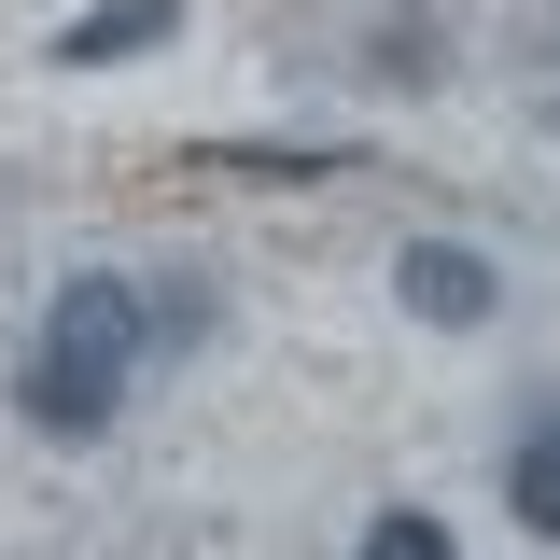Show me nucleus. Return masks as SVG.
I'll return each mask as SVG.
<instances>
[{"label": "nucleus", "instance_id": "nucleus-1", "mask_svg": "<svg viewBox=\"0 0 560 560\" xmlns=\"http://www.w3.org/2000/svg\"><path fill=\"white\" fill-rule=\"evenodd\" d=\"M140 350H154V323H140L127 280H57L43 337H28V378H14L28 434H57V448L113 434V407H127V378H140Z\"/></svg>", "mask_w": 560, "mask_h": 560}, {"label": "nucleus", "instance_id": "nucleus-2", "mask_svg": "<svg viewBox=\"0 0 560 560\" xmlns=\"http://www.w3.org/2000/svg\"><path fill=\"white\" fill-rule=\"evenodd\" d=\"M393 294H407L420 323H448V337H463V323H490V294H504V280H490V253H463V238H407V253H393Z\"/></svg>", "mask_w": 560, "mask_h": 560}, {"label": "nucleus", "instance_id": "nucleus-3", "mask_svg": "<svg viewBox=\"0 0 560 560\" xmlns=\"http://www.w3.org/2000/svg\"><path fill=\"white\" fill-rule=\"evenodd\" d=\"M168 28H183L168 0H98V14H70V28H57V70H127V57H154Z\"/></svg>", "mask_w": 560, "mask_h": 560}, {"label": "nucleus", "instance_id": "nucleus-4", "mask_svg": "<svg viewBox=\"0 0 560 560\" xmlns=\"http://www.w3.org/2000/svg\"><path fill=\"white\" fill-rule=\"evenodd\" d=\"M504 504H518V518L560 547V420H547V434H518V463H504Z\"/></svg>", "mask_w": 560, "mask_h": 560}, {"label": "nucleus", "instance_id": "nucleus-5", "mask_svg": "<svg viewBox=\"0 0 560 560\" xmlns=\"http://www.w3.org/2000/svg\"><path fill=\"white\" fill-rule=\"evenodd\" d=\"M364 560H463V547H448L420 504H393V518H364Z\"/></svg>", "mask_w": 560, "mask_h": 560}, {"label": "nucleus", "instance_id": "nucleus-6", "mask_svg": "<svg viewBox=\"0 0 560 560\" xmlns=\"http://www.w3.org/2000/svg\"><path fill=\"white\" fill-rule=\"evenodd\" d=\"M547 127H560V70H547Z\"/></svg>", "mask_w": 560, "mask_h": 560}]
</instances>
